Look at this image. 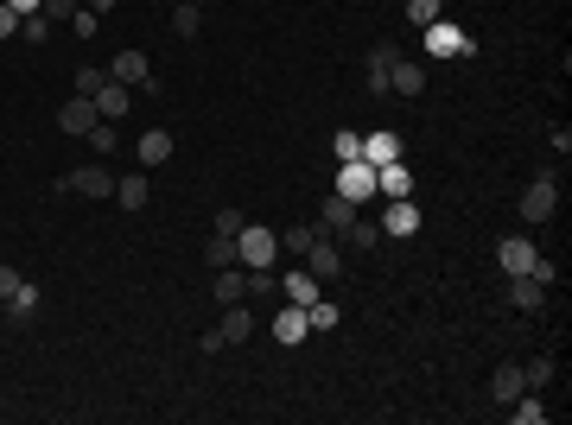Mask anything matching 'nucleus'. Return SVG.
<instances>
[{
    "label": "nucleus",
    "instance_id": "obj_1",
    "mask_svg": "<svg viewBox=\"0 0 572 425\" xmlns=\"http://www.w3.org/2000/svg\"><path fill=\"white\" fill-rule=\"evenodd\" d=\"M274 254H281V235L261 229V223H242V235H236V261H242V267H274Z\"/></svg>",
    "mask_w": 572,
    "mask_h": 425
},
{
    "label": "nucleus",
    "instance_id": "obj_2",
    "mask_svg": "<svg viewBox=\"0 0 572 425\" xmlns=\"http://www.w3.org/2000/svg\"><path fill=\"white\" fill-rule=\"evenodd\" d=\"M58 191H77V197H102V203H109V197H115V171H109V165H77V171L58 178Z\"/></svg>",
    "mask_w": 572,
    "mask_h": 425
},
{
    "label": "nucleus",
    "instance_id": "obj_3",
    "mask_svg": "<svg viewBox=\"0 0 572 425\" xmlns=\"http://www.w3.org/2000/svg\"><path fill=\"white\" fill-rule=\"evenodd\" d=\"M305 274H312L318 285L344 274V248H337V235H324V229L312 235V248H305Z\"/></svg>",
    "mask_w": 572,
    "mask_h": 425
},
{
    "label": "nucleus",
    "instance_id": "obj_4",
    "mask_svg": "<svg viewBox=\"0 0 572 425\" xmlns=\"http://www.w3.org/2000/svg\"><path fill=\"white\" fill-rule=\"evenodd\" d=\"M337 197H350V203H376V165L350 159V165L337 171Z\"/></svg>",
    "mask_w": 572,
    "mask_h": 425
},
{
    "label": "nucleus",
    "instance_id": "obj_5",
    "mask_svg": "<svg viewBox=\"0 0 572 425\" xmlns=\"http://www.w3.org/2000/svg\"><path fill=\"white\" fill-rule=\"evenodd\" d=\"M554 210H560V184H554V178L541 171V178H535V184L522 191V216H528V223H547Z\"/></svg>",
    "mask_w": 572,
    "mask_h": 425
},
{
    "label": "nucleus",
    "instance_id": "obj_6",
    "mask_svg": "<svg viewBox=\"0 0 572 425\" xmlns=\"http://www.w3.org/2000/svg\"><path fill=\"white\" fill-rule=\"evenodd\" d=\"M388 96H401V102L427 96V64H414V57H395V70H388Z\"/></svg>",
    "mask_w": 572,
    "mask_h": 425
},
{
    "label": "nucleus",
    "instance_id": "obj_7",
    "mask_svg": "<svg viewBox=\"0 0 572 425\" xmlns=\"http://www.w3.org/2000/svg\"><path fill=\"white\" fill-rule=\"evenodd\" d=\"M102 115H96V96H77V102H64L58 109V128L70 134V140H90V128H96Z\"/></svg>",
    "mask_w": 572,
    "mask_h": 425
},
{
    "label": "nucleus",
    "instance_id": "obj_8",
    "mask_svg": "<svg viewBox=\"0 0 572 425\" xmlns=\"http://www.w3.org/2000/svg\"><path fill=\"white\" fill-rule=\"evenodd\" d=\"M382 235H420V203L414 197H382Z\"/></svg>",
    "mask_w": 572,
    "mask_h": 425
},
{
    "label": "nucleus",
    "instance_id": "obj_9",
    "mask_svg": "<svg viewBox=\"0 0 572 425\" xmlns=\"http://www.w3.org/2000/svg\"><path fill=\"white\" fill-rule=\"evenodd\" d=\"M109 77H115V83H128V89H153V64H146V51H115Z\"/></svg>",
    "mask_w": 572,
    "mask_h": 425
},
{
    "label": "nucleus",
    "instance_id": "obj_10",
    "mask_svg": "<svg viewBox=\"0 0 572 425\" xmlns=\"http://www.w3.org/2000/svg\"><path fill=\"white\" fill-rule=\"evenodd\" d=\"M427 51H432V57H471V38H464L458 26L432 19V26H427Z\"/></svg>",
    "mask_w": 572,
    "mask_h": 425
},
{
    "label": "nucleus",
    "instance_id": "obj_11",
    "mask_svg": "<svg viewBox=\"0 0 572 425\" xmlns=\"http://www.w3.org/2000/svg\"><path fill=\"white\" fill-rule=\"evenodd\" d=\"M350 223H356V203H350V197H337V191H331V197H324V210H318V229H324V235H337V242H344V235H350Z\"/></svg>",
    "mask_w": 572,
    "mask_h": 425
},
{
    "label": "nucleus",
    "instance_id": "obj_12",
    "mask_svg": "<svg viewBox=\"0 0 572 425\" xmlns=\"http://www.w3.org/2000/svg\"><path fill=\"white\" fill-rule=\"evenodd\" d=\"M509 305L535 317V311H547V285L535 280V274H515V280H509Z\"/></svg>",
    "mask_w": 572,
    "mask_h": 425
},
{
    "label": "nucleus",
    "instance_id": "obj_13",
    "mask_svg": "<svg viewBox=\"0 0 572 425\" xmlns=\"http://www.w3.org/2000/svg\"><path fill=\"white\" fill-rule=\"evenodd\" d=\"M128 109H134V89H128V83H115V77H109V83H102V89H96V115H102V121H122V115H128Z\"/></svg>",
    "mask_w": 572,
    "mask_h": 425
},
{
    "label": "nucleus",
    "instance_id": "obj_14",
    "mask_svg": "<svg viewBox=\"0 0 572 425\" xmlns=\"http://www.w3.org/2000/svg\"><path fill=\"white\" fill-rule=\"evenodd\" d=\"M376 197H414V171H408L401 159L376 165Z\"/></svg>",
    "mask_w": 572,
    "mask_h": 425
},
{
    "label": "nucleus",
    "instance_id": "obj_15",
    "mask_svg": "<svg viewBox=\"0 0 572 425\" xmlns=\"http://www.w3.org/2000/svg\"><path fill=\"white\" fill-rule=\"evenodd\" d=\"M535 261H541V248H535V242H522V235H515V242H503V248H496V267H503V274H509V280H515V274H528V267H535Z\"/></svg>",
    "mask_w": 572,
    "mask_h": 425
},
{
    "label": "nucleus",
    "instance_id": "obj_16",
    "mask_svg": "<svg viewBox=\"0 0 572 425\" xmlns=\"http://www.w3.org/2000/svg\"><path fill=\"white\" fill-rule=\"evenodd\" d=\"M305 337H312V317H305V305H286L281 317H274V343H286V349H292V343H305Z\"/></svg>",
    "mask_w": 572,
    "mask_h": 425
},
{
    "label": "nucleus",
    "instance_id": "obj_17",
    "mask_svg": "<svg viewBox=\"0 0 572 425\" xmlns=\"http://www.w3.org/2000/svg\"><path fill=\"white\" fill-rule=\"evenodd\" d=\"M217 337L236 349V343H249V337H255V317H249L242 305H223V324H217Z\"/></svg>",
    "mask_w": 572,
    "mask_h": 425
},
{
    "label": "nucleus",
    "instance_id": "obj_18",
    "mask_svg": "<svg viewBox=\"0 0 572 425\" xmlns=\"http://www.w3.org/2000/svg\"><path fill=\"white\" fill-rule=\"evenodd\" d=\"M388 159H401V134H388V128H376V134L363 140V165H388Z\"/></svg>",
    "mask_w": 572,
    "mask_h": 425
},
{
    "label": "nucleus",
    "instance_id": "obj_19",
    "mask_svg": "<svg viewBox=\"0 0 572 425\" xmlns=\"http://www.w3.org/2000/svg\"><path fill=\"white\" fill-rule=\"evenodd\" d=\"M490 394H496V400H503V407H509V400H515V394H528V375H522V368H515V362H503V368H496V375H490Z\"/></svg>",
    "mask_w": 572,
    "mask_h": 425
},
{
    "label": "nucleus",
    "instance_id": "obj_20",
    "mask_svg": "<svg viewBox=\"0 0 572 425\" xmlns=\"http://www.w3.org/2000/svg\"><path fill=\"white\" fill-rule=\"evenodd\" d=\"M242 298H249V274L217 267V305H242Z\"/></svg>",
    "mask_w": 572,
    "mask_h": 425
},
{
    "label": "nucleus",
    "instance_id": "obj_21",
    "mask_svg": "<svg viewBox=\"0 0 572 425\" xmlns=\"http://www.w3.org/2000/svg\"><path fill=\"white\" fill-rule=\"evenodd\" d=\"M172 159V134L165 128H146L141 134V165H165Z\"/></svg>",
    "mask_w": 572,
    "mask_h": 425
},
{
    "label": "nucleus",
    "instance_id": "obj_22",
    "mask_svg": "<svg viewBox=\"0 0 572 425\" xmlns=\"http://www.w3.org/2000/svg\"><path fill=\"white\" fill-rule=\"evenodd\" d=\"M115 203H122V210H146V178H141V171L115 178Z\"/></svg>",
    "mask_w": 572,
    "mask_h": 425
},
{
    "label": "nucleus",
    "instance_id": "obj_23",
    "mask_svg": "<svg viewBox=\"0 0 572 425\" xmlns=\"http://www.w3.org/2000/svg\"><path fill=\"white\" fill-rule=\"evenodd\" d=\"M197 26H204V6L178 0V6H172V32H178V38H197Z\"/></svg>",
    "mask_w": 572,
    "mask_h": 425
},
{
    "label": "nucleus",
    "instance_id": "obj_24",
    "mask_svg": "<svg viewBox=\"0 0 572 425\" xmlns=\"http://www.w3.org/2000/svg\"><path fill=\"white\" fill-rule=\"evenodd\" d=\"M204 267L217 274V267H236V235H210V248H204Z\"/></svg>",
    "mask_w": 572,
    "mask_h": 425
},
{
    "label": "nucleus",
    "instance_id": "obj_25",
    "mask_svg": "<svg viewBox=\"0 0 572 425\" xmlns=\"http://www.w3.org/2000/svg\"><path fill=\"white\" fill-rule=\"evenodd\" d=\"M509 407H515V420H522V425H541V420H547V400H541L535 388H528V394H515Z\"/></svg>",
    "mask_w": 572,
    "mask_h": 425
},
{
    "label": "nucleus",
    "instance_id": "obj_26",
    "mask_svg": "<svg viewBox=\"0 0 572 425\" xmlns=\"http://www.w3.org/2000/svg\"><path fill=\"white\" fill-rule=\"evenodd\" d=\"M281 292L292 298V305H312V298H318V280H312V274H286Z\"/></svg>",
    "mask_w": 572,
    "mask_h": 425
},
{
    "label": "nucleus",
    "instance_id": "obj_27",
    "mask_svg": "<svg viewBox=\"0 0 572 425\" xmlns=\"http://www.w3.org/2000/svg\"><path fill=\"white\" fill-rule=\"evenodd\" d=\"M32 311H38V285L26 280V285H19V292H13V298H6V317H19V324H26Z\"/></svg>",
    "mask_w": 572,
    "mask_h": 425
},
{
    "label": "nucleus",
    "instance_id": "obj_28",
    "mask_svg": "<svg viewBox=\"0 0 572 425\" xmlns=\"http://www.w3.org/2000/svg\"><path fill=\"white\" fill-rule=\"evenodd\" d=\"M408 19H414V26L427 32L432 19H445V0H408Z\"/></svg>",
    "mask_w": 572,
    "mask_h": 425
},
{
    "label": "nucleus",
    "instance_id": "obj_29",
    "mask_svg": "<svg viewBox=\"0 0 572 425\" xmlns=\"http://www.w3.org/2000/svg\"><path fill=\"white\" fill-rule=\"evenodd\" d=\"M249 292H255V298H274V292H281V274H274V267H249Z\"/></svg>",
    "mask_w": 572,
    "mask_h": 425
},
{
    "label": "nucleus",
    "instance_id": "obj_30",
    "mask_svg": "<svg viewBox=\"0 0 572 425\" xmlns=\"http://www.w3.org/2000/svg\"><path fill=\"white\" fill-rule=\"evenodd\" d=\"M344 242H350V248H376V242H382V223H363V216H356Z\"/></svg>",
    "mask_w": 572,
    "mask_h": 425
},
{
    "label": "nucleus",
    "instance_id": "obj_31",
    "mask_svg": "<svg viewBox=\"0 0 572 425\" xmlns=\"http://www.w3.org/2000/svg\"><path fill=\"white\" fill-rule=\"evenodd\" d=\"M305 317H312V330H337V305H324V298H312Z\"/></svg>",
    "mask_w": 572,
    "mask_h": 425
},
{
    "label": "nucleus",
    "instance_id": "obj_32",
    "mask_svg": "<svg viewBox=\"0 0 572 425\" xmlns=\"http://www.w3.org/2000/svg\"><path fill=\"white\" fill-rule=\"evenodd\" d=\"M312 235H318V223H299V229H286V235H281V248L305 254V248H312Z\"/></svg>",
    "mask_w": 572,
    "mask_h": 425
},
{
    "label": "nucleus",
    "instance_id": "obj_33",
    "mask_svg": "<svg viewBox=\"0 0 572 425\" xmlns=\"http://www.w3.org/2000/svg\"><path fill=\"white\" fill-rule=\"evenodd\" d=\"M331 152H337L344 165H350V159H363V134H350V128H344V134L331 140Z\"/></svg>",
    "mask_w": 572,
    "mask_h": 425
},
{
    "label": "nucleus",
    "instance_id": "obj_34",
    "mask_svg": "<svg viewBox=\"0 0 572 425\" xmlns=\"http://www.w3.org/2000/svg\"><path fill=\"white\" fill-rule=\"evenodd\" d=\"M45 32H51L45 13H26V19H19V38H26V45H45Z\"/></svg>",
    "mask_w": 572,
    "mask_h": 425
},
{
    "label": "nucleus",
    "instance_id": "obj_35",
    "mask_svg": "<svg viewBox=\"0 0 572 425\" xmlns=\"http://www.w3.org/2000/svg\"><path fill=\"white\" fill-rule=\"evenodd\" d=\"M522 375H528V388H535V394H541V388H547V381H554V362H547V356H535V362H528V368H522Z\"/></svg>",
    "mask_w": 572,
    "mask_h": 425
},
{
    "label": "nucleus",
    "instance_id": "obj_36",
    "mask_svg": "<svg viewBox=\"0 0 572 425\" xmlns=\"http://www.w3.org/2000/svg\"><path fill=\"white\" fill-rule=\"evenodd\" d=\"M90 152H115V121H96L90 128Z\"/></svg>",
    "mask_w": 572,
    "mask_h": 425
},
{
    "label": "nucleus",
    "instance_id": "obj_37",
    "mask_svg": "<svg viewBox=\"0 0 572 425\" xmlns=\"http://www.w3.org/2000/svg\"><path fill=\"white\" fill-rule=\"evenodd\" d=\"M102 83H109V77H102V70H96V64H83V70H77V96H96V89H102Z\"/></svg>",
    "mask_w": 572,
    "mask_h": 425
},
{
    "label": "nucleus",
    "instance_id": "obj_38",
    "mask_svg": "<svg viewBox=\"0 0 572 425\" xmlns=\"http://www.w3.org/2000/svg\"><path fill=\"white\" fill-rule=\"evenodd\" d=\"M19 285H26V274H19V267H6V261H0V305H6V298H13V292H19Z\"/></svg>",
    "mask_w": 572,
    "mask_h": 425
},
{
    "label": "nucleus",
    "instance_id": "obj_39",
    "mask_svg": "<svg viewBox=\"0 0 572 425\" xmlns=\"http://www.w3.org/2000/svg\"><path fill=\"white\" fill-rule=\"evenodd\" d=\"M70 32H77V38H96V13L77 6V13H70Z\"/></svg>",
    "mask_w": 572,
    "mask_h": 425
},
{
    "label": "nucleus",
    "instance_id": "obj_40",
    "mask_svg": "<svg viewBox=\"0 0 572 425\" xmlns=\"http://www.w3.org/2000/svg\"><path fill=\"white\" fill-rule=\"evenodd\" d=\"M217 235H242V210H217Z\"/></svg>",
    "mask_w": 572,
    "mask_h": 425
},
{
    "label": "nucleus",
    "instance_id": "obj_41",
    "mask_svg": "<svg viewBox=\"0 0 572 425\" xmlns=\"http://www.w3.org/2000/svg\"><path fill=\"white\" fill-rule=\"evenodd\" d=\"M13 32H19V13H13V6L0 0V38H13Z\"/></svg>",
    "mask_w": 572,
    "mask_h": 425
},
{
    "label": "nucleus",
    "instance_id": "obj_42",
    "mask_svg": "<svg viewBox=\"0 0 572 425\" xmlns=\"http://www.w3.org/2000/svg\"><path fill=\"white\" fill-rule=\"evenodd\" d=\"M6 6H13L19 19H26V13H38V0H6Z\"/></svg>",
    "mask_w": 572,
    "mask_h": 425
},
{
    "label": "nucleus",
    "instance_id": "obj_43",
    "mask_svg": "<svg viewBox=\"0 0 572 425\" xmlns=\"http://www.w3.org/2000/svg\"><path fill=\"white\" fill-rule=\"evenodd\" d=\"M109 6H115V0H90V13H109Z\"/></svg>",
    "mask_w": 572,
    "mask_h": 425
},
{
    "label": "nucleus",
    "instance_id": "obj_44",
    "mask_svg": "<svg viewBox=\"0 0 572 425\" xmlns=\"http://www.w3.org/2000/svg\"><path fill=\"white\" fill-rule=\"evenodd\" d=\"M191 6H204V0H191Z\"/></svg>",
    "mask_w": 572,
    "mask_h": 425
}]
</instances>
